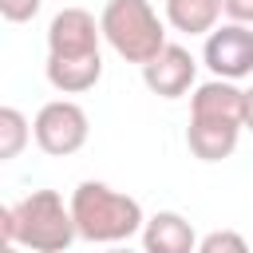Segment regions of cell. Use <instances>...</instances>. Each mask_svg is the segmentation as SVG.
<instances>
[{
	"mask_svg": "<svg viewBox=\"0 0 253 253\" xmlns=\"http://www.w3.org/2000/svg\"><path fill=\"white\" fill-rule=\"evenodd\" d=\"M0 237H4V245L59 253L79 237V229H75L71 206H63V198L55 190H32L16 206L0 210Z\"/></svg>",
	"mask_w": 253,
	"mask_h": 253,
	"instance_id": "cell-1",
	"label": "cell"
},
{
	"mask_svg": "<svg viewBox=\"0 0 253 253\" xmlns=\"http://www.w3.org/2000/svg\"><path fill=\"white\" fill-rule=\"evenodd\" d=\"M71 213H75L79 237L83 241H95V245L130 241L146 225L142 206L134 198L111 190L107 182H79L75 194H71Z\"/></svg>",
	"mask_w": 253,
	"mask_h": 253,
	"instance_id": "cell-2",
	"label": "cell"
},
{
	"mask_svg": "<svg viewBox=\"0 0 253 253\" xmlns=\"http://www.w3.org/2000/svg\"><path fill=\"white\" fill-rule=\"evenodd\" d=\"M99 24H103V40L126 63H146L166 47V28L150 8V0H107Z\"/></svg>",
	"mask_w": 253,
	"mask_h": 253,
	"instance_id": "cell-3",
	"label": "cell"
},
{
	"mask_svg": "<svg viewBox=\"0 0 253 253\" xmlns=\"http://www.w3.org/2000/svg\"><path fill=\"white\" fill-rule=\"evenodd\" d=\"M32 130H36V146H40L43 154L67 158V154H75V150L87 142L91 123H87V111H83L79 103H71V99H51V103L40 107Z\"/></svg>",
	"mask_w": 253,
	"mask_h": 253,
	"instance_id": "cell-4",
	"label": "cell"
},
{
	"mask_svg": "<svg viewBox=\"0 0 253 253\" xmlns=\"http://www.w3.org/2000/svg\"><path fill=\"white\" fill-rule=\"evenodd\" d=\"M202 59L221 79H245V75H253V28L249 24H237V20L217 24L206 36Z\"/></svg>",
	"mask_w": 253,
	"mask_h": 253,
	"instance_id": "cell-5",
	"label": "cell"
},
{
	"mask_svg": "<svg viewBox=\"0 0 253 253\" xmlns=\"http://www.w3.org/2000/svg\"><path fill=\"white\" fill-rule=\"evenodd\" d=\"M198 79V59L182 47V43H166L154 59L142 63V83L158 95V99H182Z\"/></svg>",
	"mask_w": 253,
	"mask_h": 253,
	"instance_id": "cell-6",
	"label": "cell"
},
{
	"mask_svg": "<svg viewBox=\"0 0 253 253\" xmlns=\"http://www.w3.org/2000/svg\"><path fill=\"white\" fill-rule=\"evenodd\" d=\"M103 24L87 8H63L47 24V55H95Z\"/></svg>",
	"mask_w": 253,
	"mask_h": 253,
	"instance_id": "cell-7",
	"label": "cell"
},
{
	"mask_svg": "<svg viewBox=\"0 0 253 253\" xmlns=\"http://www.w3.org/2000/svg\"><path fill=\"white\" fill-rule=\"evenodd\" d=\"M190 119H210V123H237V126H245V91L233 87V79L213 75L210 83L194 87V95H190Z\"/></svg>",
	"mask_w": 253,
	"mask_h": 253,
	"instance_id": "cell-8",
	"label": "cell"
},
{
	"mask_svg": "<svg viewBox=\"0 0 253 253\" xmlns=\"http://www.w3.org/2000/svg\"><path fill=\"white\" fill-rule=\"evenodd\" d=\"M103 79V55H47V83L63 95H83Z\"/></svg>",
	"mask_w": 253,
	"mask_h": 253,
	"instance_id": "cell-9",
	"label": "cell"
},
{
	"mask_svg": "<svg viewBox=\"0 0 253 253\" xmlns=\"http://www.w3.org/2000/svg\"><path fill=\"white\" fill-rule=\"evenodd\" d=\"M142 245H146V253H190L198 245V237H194V225L182 213L158 210L142 225Z\"/></svg>",
	"mask_w": 253,
	"mask_h": 253,
	"instance_id": "cell-10",
	"label": "cell"
},
{
	"mask_svg": "<svg viewBox=\"0 0 253 253\" xmlns=\"http://www.w3.org/2000/svg\"><path fill=\"white\" fill-rule=\"evenodd\" d=\"M237 134L241 126L237 123H210V119H190L186 126V146L194 158L202 162H221L237 150Z\"/></svg>",
	"mask_w": 253,
	"mask_h": 253,
	"instance_id": "cell-11",
	"label": "cell"
},
{
	"mask_svg": "<svg viewBox=\"0 0 253 253\" xmlns=\"http://www.w3.org/2000/svg\"><path fill=\"white\" fill-rule=\"evenodd\" d=\"M221 0H166V20L174 32L186 36H210L221 20Z\"/></svg>",
	"mask_w": 253,
	"mask_h": 253,
	"instance_id": "cell-12",
	"label": "cell"
},
{
	"mask_svg": "<svg viewBox=\"0 0 253 253\" xmlns=\"http://www.w3.org/2000/svg\"><path fill=\"white\" fill-rule=\"evenodd\" d=\"M32 134H36L32 123H28L16 107H0V162H12V158L28 146Z\"/></svg>",
	"mask_w": 253,
	"mask_h": 253,
	"instance_id": "cell-13",
	"label": "cell"
},
{
	"mask_svg": "<svg viewBox=\"0 0 253 253\" xmlns=\"http://www.w3.org/2000/svg\"><path fill=\"white\" fill-rule=\"evenodd\" d=\"M198 249H202V253H245L249 245H245V237L233 233V229H213V233H206V237L198 241Z\"/></svg>",
	"mask_w": 253,
	"mask_h": 253,
	"instance_id": "cell-14",
	"label": "cell"
},
{
	"mask_svg": "<svg viewBox=\"0 0 253 253\" xmlns=\"http://www.w3.org/2000/svg\"><path fill=\"white\" fill-rule=\"evenodd\" d=\"M40 4H43V0H0V16H4L8 24H28V20L40 12Z\"/></svg>",
	"mask_w": 253,
	"mask_h": 253,
	"instance_id": "cell-15",
	"label": "cell"
},
{
	"mask_svg": "<svg viewBox=\"0 0 253 253\" xmlns=\"http://www.w3.org/2000/svg\"><path fill=\"white\" fill-rule=\"evenodd\" d=\"M225 16L237 20V24H253V0H221Z\"/></svg>",
	"mask_w": 253,
	"mask_h": 253,
	"instance_id": "cell-16",
	"label": "cell"
},
{
	"mask_svg": "<svg viewBox=\"0 0 253 253\" xmlns=\"http://www.w3.org/2000/svg\"><path fill=\"white\" fill-rule=\"evenodd\" d=\"M245 126L253 130V87L245 91Z\"/></svg>",
	"mask_w": 253,
	"mask_h": 253,
	"instance_id": "cell-17",
	"label": "cell"
}]
</instances>
